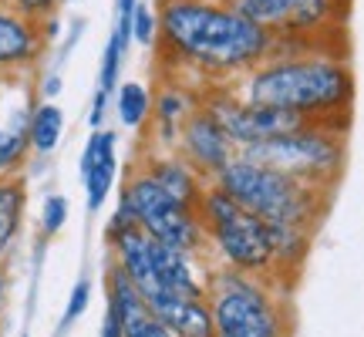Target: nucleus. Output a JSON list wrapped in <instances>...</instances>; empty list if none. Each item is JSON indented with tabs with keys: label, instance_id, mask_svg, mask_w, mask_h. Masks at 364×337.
Returning <instances> with one entry per match:
<instances>
[{
	"label": "nucleus",
	"instance_id": "obj_1",
	"mask_svg": "<svg viewBox=\"0 0 364 337\" xmlns=\"http://www.w3.org/2000/svg\"><path fill=\"white\" fill-rule=\"evenodd\" d=\"M159 41L166 68L162 75L193 78L196 85H233L267 61L273 38L226 7L223 0H159Z\"/></svg>",
	"mask_w": 364,
	"mask_h": 337
},
{
	"label": "nucleus",
	"instance_id": "obj_2",
	"mask_svg": "<svg viewBox=\"0 0 364 337\" xmlns=\"http://www.w3.org/2000/svg\"><path fill=\"white\" fill-rule=\"evenodd\" d=\"M233 91L250 105L280 108L317 125L348 129L354 105V71L338 51H311L294 58H267L233 81Z\"/></svg>",
	"mask_w": 364,
	"mask_h": 337
},
{
	"label": "nucleus",
	"instance_id": "obj_3",
	"mask_svg": "<svg viewBox=\"0 0 364 337\" xmlns=\"http://www.w3.org/2000/svg\"><path fill=\"white\" fill-rule=\"evenodd\" d=\"M213 186H220L230 199H236L243 209H250L253 216H260L270 226H304V230L317 226L327 206V196H331V189L324 186L300 182L240 152L213 179Z\"/></svg>",
	"mask_w": 364,
	"mask_h": 337
},
{
	"label": "nucleus",
	"instance_id": "obj_4",
	"mask_svg": "<svg viewBox=\"0 0 364 337\" xmlns=\"http://www.w3.org/2000/svg\"><path fill=\"white\" fill-rule=\"evenodd\" d=\"M199 220H203V230H206L213 270L226 267V270H240L250 273V277L270 280L273 277L270 223L253 216L250 209H243L213 182H209L206 196H203Z\"/></svg>",
	"mask_w": 364,
	"mask_h": 337
},
{
	"label": "nucleus",
	"instance_id": "obj_5",
	"mask_svg": "<svg viewBox=\"0 0 364 337\" xmlns=\"http://www.w3.org/2000/svg\"><path fill=\"white\" fill-rule=\"evenodd\" d=\"M206 300L216 337H290L284 297L263 277L216 267L209 273Z\"/></svg>",
	"mask_w": 364,
	"mask_h": 337
},
{
	"label": "nucleus",
	"instance_id": "obj_6",
	"mask_svg": "<svg viewBox=\"0 0 364 337\" xmlns=\"http://www.w3.org/2000/svg\"><path fill=\"white\" fill-rule=\"evenodd\" d=\"M118 206L129 209V216L135 220V226L142 233H149L152 240L179 250V253L193 257L196 263H203V267L213 270V257H209L206 230H203L199 213L179 206L139 162H132V168L125 172Z\"/></svg>",
	"mask_w": 364,
	"mask_h": 337
},
{
	"label": "nucleus",
	"instance_id": "obj_7",
	"mask_svg": "<svg viewBox=\"0 0 364 337\" xmlns=\"http://www.w3.org/2000/svg\"><path fill=\"white\" fill-rule=\"evenodd\" d=\"M344 132L348 129H341V125H317V122H311L304 129H294L287 135L250 145L240 156L263 162V166L277 168V172H287V176H294L300 182L334 189L341 168H344V159H348Z\"/></svg>",
	"mask_w": 364,
	"mask_h": 337
},
{
	"label": "nucleus",
	"instance_id": "obj_8",
	"mask_svg": "<svg viewBox=\"0 0 364 337\" xmlns=\"http://www.w3.org/2000/svg\"><path fill=\"white\" fill-rule=\"evenodd\" d=\"M203 108L220 122V129L230 135V142L236 145V152L311 125L307 118L280 112V108H263V105L243 102L233 91V85H206V88H203Z\"/></svg>",
	"mask_w": 364,
	"mask_h": 337
},
{
	"label": "nucleus",
	"instance_id": "obj_9",
	"mask_svg": "<svg viewBox=\"0 0 364 337\" xmlns=\"http://www.w3.org/2000/svg\"><path fill=\"white\" fill-rule=\"evenodd\" d=\"M226 7L243 14L263 27L270 38H327L334 34L348 14V0H223Z\"/></svg>",
	"mask_w": 364,
	"mask_h": 337
},
{
	"label": "nucleus",
	"instance_id": "obj_10",
	"mask_svg": "<svg viewBox=\"0 0 364 337\" xmlns=\"http://www.w3.org/2000/svg\"><path fill=\"white\" fill-rule=\"evenodd\" d=\"M203 105V85L179 75H162L152 91V115H149V152H176L179 132L196 108Z\"/></svg>",
	"mask_w": 364,
	"mask_h": 337
},
{
	"label": "nucleus",
	"instance_id": "obj_11",
	"mask_svg": "<svg viewBox=\"0 0 364 337\" xmlns=\"http://www.w3.org/2000/svg\"><path fill=\"white\" fill-rule=\"evenodd\" d=\"M48 34L41 21H31L0 0V78L24 81L38 71L48 51Z\"/></svg>",
	"mask_w": 364,
	"mask_h": 337
},
{
	"label": "nucleus",
	"instance_id": "obj_12",
	"mask_svg": "<svg viewBox=\"0 0 364 337\" xmlns=\"http://www.w3.org/2000/svg\"><path fill=\"white\" fill-rule=\"evenodd\" d=\"M176 152H179L199 176H206V179L213 182L223 168L236 159V145L230 142V135L220 129V122L199 105L193 115H189V122L182 125Z\"/></svg>",
	"mask_w": 364,
	"mask_h": 337
},
{
	"label": "nucleus",
	"instance_id": "obj_13",
	"mask_svg": "<svg viewBox=\"0 0 364 337\" xmlns=\"http://www.w3.org/2000/svg\"><path fill=\"white\" fill-rule=\"evenodd\" d=\"M105 297H108V307L118 317L122 337H176L149 311L145 297L135 290V284L125 277V270L115 260H108V270H105Z\"/></svg>",
	"mask_w": 364,
	"mask_h": 337
},
{
	"label": "nucleus",
	"instance_id": "obj_14",
	"mask_svg": "<svg viewBox=\"0 0 364 337\" xmlns=\"http://www.w3.org/2000/svg\"><path fill=\"white\" fill-rule=\"evenodd\" d=\"M135 162H139V166H142L145 172H149V176H152V179H156L159 186L179 203V206L199 213L203 196H206V189H209V179L206 176H199L179 152H149V149H145Z\"/></svg>",
	"mask_w": 364,
	"mask_h": 337
},
{
	"label": "nucleus",
	"instance_id": "obj_15",
	"mask_svg": "<svg viewBox=\"0 0 364 337\" xmlns=\"http://www.w3.org/2000/svg\"><path fill=\"white\" fill-rule=\"evenodd\" d=\"M118 176V135L112 129H95L81 152V182L88 193V213H98Z\"/></svg>",
	"mask_w": 364,
	"mask_h": 337
},
{
	"label": "nucleus",
	"instance_id": "obj_16",
	"mask_svg": "<svg viewBox=\"0 0 364 337\" xmlns=\"http://www.w3.org/2000/svg\"><path fill=\"white\" fill-rule=\"evenodd\" d=\"M149 311L176 337H216L206 297H159L149 304Z\"/></svg>",
	"mask_w": 364,
	"mask_h": 337
},
{
	"label": "nucleus",
	"instance_id": "obj_17",
	"mask_svg": "<svg viewBox=\"0 0 364 337\" xmlns=\"http://www.w3.org/2000/svg\"><path fill=\"white\" fill-rule=\"evenodd\" d=\"M38 98H31L24 108H14L11 115L0 122V179L21 176L27 156H31V112Z\"/></svg>",
	"mask_w": 364,
	"mask_h": 337
},
{
	"label": "nucleus",
	"instance_id": "obj_18",
	"mask_svg": "<svg viewBox=\"0 0 364 337\" xmlns=\"http://www.w3.org/2000/svg\"><path fill=\"white\" fill-rule=\"evenodd\" d=\"M24 206H27L24 179H21V176L0 179V253H7L11 243L17 240V233H21Z\"/></svg>",
	"mask_w": 364,
	"mask_h": 337
},
{
	"label": "nucleus",
	"instance_id": "obj_19",
	"mask_svg": "<svg viewBox=\"0 0 364 337\" xmlns=\"http://www.w3.org/2000/svg\"><path fill=\"white\" fill-rule=\"evenodd\" d=\"M61 135H65V112H61V105L41 102L38 98L34 112H31V152L51 156L58 149V142H61Z\"/></svg>",
	"mask_w": 364,
	"mask_h": 337
},
{
	"label": "nucleus",
	"instance_id": "obj_20",
	"mask_svg": "<svg viewBox=\"0 0 364 337\" xmlns=\"http://www.w3.org/2000/svg\"><path fill=\"white\" fill-rule=\"evenodd\" d=\"M115 115L125 129H145L152 115V91L142 81H122L115 88Z\"/></svg>",
	"mask_w": 364,
	"mask_h": 337
},
{
	"label": "nucleus",
	"instance_id": "obj_21",
	"mask_svg": "<svg viewBox=\"0 0 364 337\" xmlns=\"http://www.w3.org/2000/svg\"><path fill=\"white\" fill-rule=\"evenodd\" d=\"M132 41H139L142 48H156L159 41V14L142 0L135 4V14H132Z\"/></svg>",
	"mask_w": 364,
	"mask_h": 337
},
{
	"label": "nucleus",
	"instance_id": "obj_22",
	"mask_svg": "<svg viewBox=\"0 0 364 337\" xmlns=\"http://www.w3.org/2000/svg\"><path fill=\"white\" fill-rule=\"evenodd\" d=\"M88 300H91V280H88V277H81L78 284L71 287V297H68V307H65V314H61L58 334H65L68 327H71L81 317V314L88 311Z\"/></svg>",
	"mask_w": 364,
	"mask_h": 337
},
{
	"label": "nucleus",
	"instance_id": "obj_23",
	"mask_svg": "<svg viewBox=\"0 0 364 337\" xmlns=\"http://www.w3.org/2000/svg\"><path fill=\"white\" fill-rule=\"evenodd\" d=\"M68 223V199L65 196H48L41 206V233L54 236L61 233V226Z\"/></svg>",
	"mask_w": 364,
	"mask_h": 337
},
{
	"label": "nucleus",
	"instance_id": "obj_24",
	"mask_svg": "<svg viewBox=\"0 0 364 337\" xmlns=\"http://www.w3.org/2000/svg\"><path fill=\"white\" fill-rule=\"evenodd\" d=\"M7 7H14L17 14H24V17H31V21H48V17H54L58 14V7L61 4H68V0H4Z\"/></svg>",
	"mask_w": 364,
	"mask_h": 337
},
{
	"label": "nucleus",
	"instance_id": "obj_25",
	"mask_svg": "<svg viewBox=\"0 0 364 337\" xmlns=\"http://www.w3.org/2000/svg\"><path fill=\"white\" fill-rule=\"evenodd\" d=\"M108 102H112V95H105V91H95V98H91V115H88L91 132L102 129V125H105V115H108Z\"/></svg>",
	"mask_w": 364,
	"mask_h": 337
},
{
	"label": "nucleus",
	"instance_id": "obj_26",
	"mask_svg": "<svg viewBox=\"0 0 364 337\" xmlns=\"http://www.w3.org/2000/svg\"><path fill=\"white\" fill-rule=\"evenodd\" d=\"M38 95H41V102H51L54 95H61V71H48V75L41 78Z\"/></svg>",
	"mask_w": 364,
	"mask_h": 337
},
{
	"label": "nucleus",
	"instance_id": "obj_27",
	"mask_svg": "<svg viewBox=\"0 0 364 337\" xmlns=\"http://www.w3.org/2000/svg\"><path fill=\"white\" fill-rule=\"evenodd\" d=\"M98 337H122V327H118V317L112 307H105V321H102V334Z\"/></svg>",
	"mask_w": 364,
	"mask_h": 337
},
{
	"label": "nucleus",
	"instance_id": "obj_28",
	"mask_svg": "<svg viewBox=\"0 0 364 337\" xmlns=\"http://www.w3.org/2000/svg\"><path fill=\"white\" fill-rule=\"evenodd\" d=\"M7 297H11V280H7V270H4V263H0V314L7 307Z\"/></svg>",
	"mask_w": 364,
	"mask_h": 337
},
{
	"label": "nucleus",
	"instance_id": "obj_29",
	"mask_svg": "<svg viewBox=\"0 0 364 337\" xmlns=\"http://www.w3.org/2000/svg\"><path fill=\"white\" fill-rule=\"evenodd\" d=\"M7 85H11V78H0V95L7 91Z\"/></svg>",
	"mask_w": 364,
	"mask_h": 337
},
{
	"label": "nucleus",
	"instance_id": "obj_30",
	"mask_svg": "<svg viewBox=\"0 0 364 337\" xmlns=\"http://www.w3.org/2000/svg\"><path fill=\"white\" fill-rule=\"evenodd\" d=\"M0 260H4V253H0Z\"/></svg>",
	"mask_w": 364,
	"mask_h": 337
},
{
	"label": "nucleus",
	"instance_id": "obj_31",
	"mask_svg": "<svg viewBox=\"0 0 364 337\" xmlns=\"http://www.w3.org/2000/svg\"><path fill=\"white\" fill-rule=\"evenodd\" d=\"M24 337H27V334H24Z\"/></svg>",
	"mask_w": 364,
	"mask_h": 337
}]
</instances>
